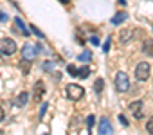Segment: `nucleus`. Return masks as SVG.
<instances>
[{"mask_svg":"<svg viewBox=\"0 0 153 135\" xmlns=\"http://www.w3.org/2000/svg\"><path fill=\"white\" fill-rule=\"evenodd\" d=\"M29 29H31V31H33V33H34V34H36L38 38H45V34H43V33H42V31H40V29H38L36 25H31Z\"/></svg>","mask_w":153,"mask_h":135,"instance_id":"nucleus-17","label":"nucleus"},{"mask_svg":"<svg viewBox=\"0 0 153 135\" xmlns=\"http://www.w3.org/2000/svg\"><path fill=\"white\" fill-rule=\"evenodd\" d=\"M90 58H92V52H90V50H85V52L79 56V61H85V63H87V61H90Z\"/></svg>","mask_w":153,"mask_h":135,"instance_id":"nucleus-16","label":"nucleus"},{"mask_svg":"<svg viewBox=\"0 0 153 135\" xmlns=\"http://www.w3.org/2000/svg\"><path fill=\"white\" fill-rule=\"evenodd\" d=\"M131 36H133V31H131V29H123V31H119V42H121V43L130 42Z\"/></svg>","mask_w":153,"mask_h":135,"instance_id":"nucleus-11","label":"nucleus"},{"mask_svg":"<svg viewBox=\"0 0 153 135\" xmlns=\"http://www.w3.org/2000/svg\"><path fill=\"white\" fill-rule=\"evenodd\" d=\"M142 105H144L142 101H133V103L130 105V112H131V113H133V117H135V119H139V121L142 119Z\"/></svg>","mask_w":153,"mask_h":135,"instance_id":"nucleus-9","label":"nucleus"},{"mask_svg":"<svg viewBox=\"0 0 153 135\" xmlns=\"http://www.w3.org/2000/svg\"><path fill=\"white\" fill-rule=\"evenodd\" d=\"M45 112H47V103H42V110H40V119L45 115Z\"/></svg>","mask_w":153,"mask_h":135,"instance_id":"nucleus-22","label":"nucleus"},{"mask_svg":"<svg viewBox=\"0 0 153 135\" xmlns=\"http://www.w3.org/2000/svg\"><path fill=\"white\" fill-rule=\"evenodd\" d=\"M146 130H148L149 133H153V117L148 119V122H146Z\"/></svg>","mask_w":153,"mask_h":135,"instance_id":"nucleus-21","label":"nucleus"},{"mask_svg":"<svg viewBox=\"0 0 153 135\" xmlns=\"http://www.w3.org/2000/svg\"><path fill=\"white\" fill-rule=\"evenodd\" d=\"M65 94H67V97H68L70 101H79V99L83 97L85 90H83V87H79V85L70 83V85H67V88H65Z\"/></svg>","mask_w":153,"mask_h":135,"instance_id":"nucleus-1","label":"nucleus"},{"mask_svg":"<svg viewBox=\"0 0 153 135\" xmlns=\"http://www.w3.org/2000/svg\"><path fill=\"white\" fill-rule=\"evenodd\" d=\"M0 22H7V15H6L2 9H0Z\"/></svg>","mask_w":153,"mask_h":135,"instance_id":"nucleus-24","label":"nucleus"},{"mask_svg":"<svg viewBox=\"0 0 153 135\" xmlns=\"http://www.w3.org/2000/svg\"><path fill=\"white\" fill-rule=\"evenodd\" d=\"M103 87H105V81L99 78V79L94 83V90H96V94H101V92H103Z\"/></svg>","mask_w":153,"mask_h":135,"instance_id":"nucleus-15","label":"nucleus"},{"mask_svg":"<svg viewBox=\"0 0 153 135\" xmlns=\"http://www.w3.org/2000/svg\"><path fill=\"white\" fill-rule=\"evenodd\" d=\"M15 27H16L18 34H24V36H29V34H31V33H29V29L25 27V24L22 22V18H15Z\"/></svg>","mask_w":153,"mask_h":135,"instance_id":"nucleus-10","label":"nucleus"},{"mask_svg":"<svg viewBox=\"0 0 153 135\" xmlns=\"http://www.w3.org/2000/svg\"><path fill=\"white\" fill-rule=\"evenodd\" d=\"M36 52H38V47L33 45V43H25L22 47V56L25 61H34L36 59Z\"/></svg>","mask_w":153,"mask_h":135,"instance_id":"nucleus-5","label":"nucleus"},{"mask_svg":"<svg viewBox=\"0 0 153 135\" xmlns=\"http://www.w3.org/2000/svg\"><path fill=\"white\" fill-rule=\"evenodd\" d=\"M97 131H99L101 135H110V133H114V126H112V122H110L106 117H101L99 126H97Z\"/></svg>","mask_w":153,"mask_h":135,"instance_id":"nucleus-7","label":"nucleus"},{"mask_svg":"<svg viewBox=\"0 0 153 135\" xmlns=\"http://www.w3.org/2000/svg\"><path fill=\"white\" fill-rule=\"evenodd\" d=\"M119 122H121L123 126H128V124H130V122H128V119H126L124 115H119Z\"/></svg>","mask_w":153,"mask_h":135,"instance_id":"nucleus-23","label":"nucleus"},{"mask_svg":"<svg viewBox=\"0 0 153 135\" xmlns=\"http://www.w3.org/2000/svg\"><path fill=\"white\" fill-rule=\"evenodd\" d=\"M59 2H61V4H68V0H59Z\"/></svg>","mask_w":153,"mask_h":135,"instance_id":"nucleus-28","label":"nucleus"},{"mask_svg":"<svg viewBox=\"0 0 153 135\" xmlns=\"http://www.w3.org/2000/svg\"><path fill=\"white\" fill-rule=\"evenodd\" d=\"M90 42H92V43H94V45H99V40H97V38H96V36H92V38H90Z\"/></svg>","mask_w":153,"mask_h":135,"instance_id":"nucleus-25","label":"nucleus"},{"mask_svg":"<svg viewBox=\"0 0 153 135\" xmlns=\"http://www.w3.org/2000/svg\"><path fill=\"white\" fill-rule=\"evenodd\" d=\"M117 2H119L121 6H126V0H117Z\"/></svg>","mask_w":153,"mask_h":135,"instance_id":"nucleus-27","label":"nucleus"},{"mask_svg":"<svg viewBox=\"0 0 153 135\" xmlns=\"http://www.w3.org/2000/svg\"><path fill=\"white\" fill-rule=\"evenodd\" d=\"M27 101H29V94H27V92H22V94L16 97V105H18V106H25Z\"/></svg>","mask_w":153,"mask_h":135,"instance_id":"nucleus-14","label":"nucleus"},{"mask_svg":"<svg viewBox=\"0 0 153 135\" xmlns=\"http://www.w3.org/2000/svg\"><path fill=\"white\" fill-rule=\"evenodd\" d=\"M115 88H117V92H121V94L128 92V88H130V79H128V74H126V72H117V74H115Z\"/></svg>","mask_w":153,"mask_h":135,"instance_id":"nucleus-3","label":"nucleus"},{"mask_svg":"<svg viewBox=\"0 0 153 135\" xmlns=\"http://www.w3.org/2000/svg\"><path fill=\"white\" fill-rule=\"evenodd\" d=\"M151 74V65L148 61H140L137 67H135V78L139 81H146Z\"/></svg>","mask_w":153,"mask_h":135,"instance_id":"nucleus-2","label":"nucleus"},{"mask_svg":"<svg viewBox=\"0 0 153 135\" xmlns=\"http://www.w3.org/2000/svg\"><path fill=\"white\" fill-rule=\"evenodd\" d=\"M43 69H45L47 72H54V67H52V63H51V61H47V63H43Z\"/></svg>","mask_w":153,"mask_h":135,"instance_id":"nucleus-19","label":"nucleus"},{"mask_svg":"<svg viewBox=\"0 0 153 135\" xmlns=\"http://www.w3.org/2000/svg\"><path fill=\"white\" fill-rule=\"evenodd\" d=\"M110 45H112V38H106V42L103 43V52H108L110 50Z\"/></svg>","mask_w":153,"mask_h":135,"instance_id":"nucleus-18","label":"nucleus"},{"mask_svg":"<svg viewBox=\"0 0 153 135\" xmlns=\"http://www.w3.org/2000/svg\"><path fill=\"white\" fill-rule=\"evenodd\" d=\"M142 52L146 56H153V40H144L142 43Z\"/></svg>","mask_w":153,"mask_h":135,"instance_id":"nucleus-13","label":"nucleus"},{"mask_svg":"<svg viewBox=\"0 0 153 135\" xmlns=\"http://www.w3.org/2000/svg\"><path fill=\"white\" fill-rule=\"evenodd\" d=\"M126 18H128V15H126L124 11H119V13H115V16L112 18V24H114V25H121Z\"/></svg>","mask_w":153,"mask_h":135,"instance_id":"nucleus-12","label":"nucleus"},{"mask_svg":"<svg viewBox=\"0 0 153 135\" xmlns=\"http://www.w3.org/2000/svg\"><path fill=\"white\" fill-rule=\"evenodd\" d=\"M0 52H2V50H0Z\"/></svg>","mask_w":153,"mask_h":135,"instance_id":"nucleus-29","label":"nucleus"},{"mask_svg":"<svg viewBox=\"0 0 153 135\" xmlns=\"http://www.w3.org/2000/svg\"><path fill=\"white\" fill-rule=\"evenodd\" d=\"M33 90H34V96H33L34 103H40L42 97H43V94H45V83H43V81H36Z\"/></svg>","mask_w":153,"mask_h":135,"instance_id":"nucleus-8","label":"nucleus"},{"mask_svg":"<svg viewBox=\"0 0 153 135\" xmlns=\"http://www.w3.org/2000/svg\"><path fill=\"white\" fill-rule=\"evenodd\" d=\"M67 70H68L74 78H79V79H85V78L90 76V69H88V67L78 69V67H74V65H68V67H67Z\"/></svg>","mask_w":153,"mask_h":135,"instance_id":"nucleus-6","label":"nucleus"},{"mask_svg":"<svg viewBox=\"0 0 153 135\" xmlns=\"http://www.w3.org/2000/svg\"><path fill=\"white\" fill-rule=\"evenodd\" d=\"M2 121H4V108L0 106V122H2Z\"/></svg>","mask_w":153,"mask_h":135,"instance_id":"nucleus-26","label":"nucleus"},{"mask_svg":"<svg viewBox=\"0 0 153 135\" xmlns=\"http://www.w3.org/2000/svg\"><path fill=\"white\" fill-rule=\"evenodd\" d=\"M0 50H2L4 54H7V56L15 54L16 52V42L13 38H2L0 40Z\"/></svg>","mask_w":153,"mask_h":135,"instance_id":"nucleus-4","label":"nucleus"},{"mask_svg":"<svg viewBox=\"0 0 153 135\" xmlns=\"http://www.w3.org/2000/svg\"><path fill=\"white\" fill-rule=\"evenodd\" d=\"M94 119H96L94 115H88V117H87V126H88V130H92V126H94Z\"/></svg>","mask_w":153,"mask_h":135,"instance_id":"nucleus-20","label":"nucleus"}]
</instances>
